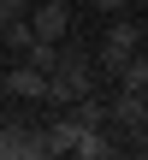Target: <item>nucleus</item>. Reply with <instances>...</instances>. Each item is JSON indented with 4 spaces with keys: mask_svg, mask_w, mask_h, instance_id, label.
I'll return each instance as SVG.
<instances>
[{
    "mask_svg": "<svg viewBox=\"0 0 148 160\" xmlns=\"http://www.w3.org/2000/svg\"><path fill=\"white\" fill-rule=\"evenodd\" d=\"M77 119H53L47 131H42V154H71V142H77Z\"/></svg>",
    "mask_w": 148,
    "mask_h": 160,
    "instance_id": "7",
    "label": "nucleus"
},
{
    "mask_svg": "<svg viewBox=\"0 0 148 160\" xmlns=\"http://www.w3.org/2000/svg\"><path fill=\"white\" fill-rule=\"evenodd\" d=\"M95 59L89 53H59L53 59V71H47V101L53 107H71V101H83V95H95Z\"/></svg>",
    "mask_w": 148,
    "mask_h": 160,
    "instance_id": "1",
    "label": "nucleus"
},
{
    "mask_svg": "<svg viewBox=\"0 0 148 160\" xmlns=\"http://www.w3.org/2000/svg\"><path fill=\"white\" fill-rule=\"evenodd\" d=\"M107 119H113L119 131H136V125H142V95H136V89H119L113 107H107Z\"/></svg>",
    "mask_w": 148,
    "mask_h": 160,
    "instance_id": "6",
    "label": "nucleus"
},
{
    "mask_svg": "<svg viewBox=\"0 0 148 160\" xmlns=\"http://www.w3.org/2000/svg\"><path fill=\"white\" fill-rule=\"evenodd\" d=\"M53 59H59V42H30L24 48V65H36V71H53Z\"/></svg>",
    "mask_w": 148,
    "mask_h": 160,
    "instance_id": "9",
    "label": "nucleus"
},
{
    "mask_svg": "<svg viewBox=\"0 0 148 160\" xmlns=\"http://www.w3.org/2000/svg\"><path fill=\"white\" fill-rule=\"evenodd\" d=\"M136 59H142V71H148V48H136Z\"/></svg>",
    "mask_w": 148,
    "mask_h": 160,
    "instance_id": "12",
    "label": "nucleus"
},
{
    "mask_svg": "<svg viewBox=\"0 0 148 160\" xmlns=\"http://www.w3.org/2000/svg\"><path fill=\"white\" fill-rule=\"evenodd\" d=\"M131 137H136V142H142V148H148V119H142V125H136V131H131Z\"/></svg>",
    "mask_w": 148,
    "mask_h": 160,
    "instance_id": "11",
    "label": "nucleus"
},
{
    "mask_svg": "<svg viewBox=\"0 0 148 160\" xmlns=\"http://www.w3.org/2000/svg\"><path fill=\"white\" fill-rule=\"evenodd\" d=\"M30 12V0H0V24H12V18H24Z\"/></svg>",
    "mask_w": 148,
    "mask_h": 160,
    "instance_id": "10",
    "label": "nucleus"
},
{
    "mask_svg": "<svg viewBox=\"0 0 148 160\" xmlns=\"http://www.w3.org/2000/svg\"><path fill=\"white\" fill-rule=\"evenodd\" d=\"M6 95L47 101V71H36V65H12V71H6Z\"/></svg>",
    "mask_w": 148,
    "mask_h": 160,
    "instance_id": "5",
    "label": "nucleus"
},
{
    "mask_svg": "<svg viewBox=\"0 0 148 160\" xmlns=\"http://www.w3.org/2000/svg\"><path fill=\"white\" fill-rule=\"evenodd\" d=\"M30 30H36V42H65V30H71V0H30Z\"/></svg>",
    "mask_w": 148,
    "mask_h": 160,
    "instance_id": "3",
    "label": "nucleus"
},
{
    "mask_svg": "<svg viewBox=\"0 0 148 160\" xmlns=\"http://www.w3.org/2000/svg\"><path fill=\"white\" fill-rule=\"evenodd\" d=\"M136 48H142V24L119 12V18L107 24V36H101V53H89V59H95V71H107V77H119V71H125V59H131Z\"/></svg>",
    "mask_w": 148,
    "mask_h": 160,
    "instance_id": "2",
    "label": "nucleus"
},
{
    "mask_svg": "<svg viewBox=\"0 0 148 160\" xmlns=\"http://www.w3.org/2000/svg\"><path fill=\"white\" fill-rule=\"evenodd\" d=\"M0 160H42V131H30V125H0Z\"/></svg>",
    "mask_w": 148,
    "mask_h": 160,
    "instance_id": "4",
    "label": "nucleus"
},
{
    "mask_svg": "<svg viewBox=\"0 0 148 160\" xmlns=\"http://www.w3.org/2000/svg\"><path fill=\"white\" fill-rule=\"evenodd\" d=\"M71 154H83V160H107V154H113V142H107V131H101V125H83V131H77V142H71Z\"/></svg>",
    "mask_w": 148,
    "mask_h": 160,
    "instance_id": "8",
    "label": "nucleus"
}]
</instances>
